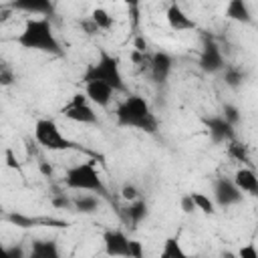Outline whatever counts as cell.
Masks as SVG:
<instances>
[{"label": "cell", "instance_id": "ffe728a7", "mask_svg": "<svg viewBox=\"0 0 258 258\" xmlns=\"http://www.w3.org/2000/svg\"><path fill=\"white\" fill-rule=\"evenodd\" d=\"M58 256H60V250L56 240H48V238L32 240L30 258H58Z\"/></svg>", "mask_w": 258, "mask_h": 258}, {"label": "cell", "instance_id": "7c38bea8", "mask_svg": "<svg viewBox=\"0 0 258 258\" xmlns=\"http://www.w3.org/2000/svg\"><path fill=\"white\" fill-rule=\"evenodd\" d=\"M8 8L14 12H26V14L44 16V18H52L56 12L52 0H10Z\"/></svg>", "mask_w": 258, "mask_h": 258}, {"label": "cell", "instance_id": "ba28073f", "mask_svg": "<svg viewBox=\"0 0 258 258\" xmlns=\"http://www.w3.org/2000/svg\"><path fill=\"white\" fill-rule=\"evenodd\" d=\"M202 123L206 127V133H208L210 141L216 143V145H224V143H230L232 139H236V125H232L222 113L204 117Z\"/></svg>", "mask_w": 258, "mask_h": 258}, {"label": "cell", "instance_id": "9c48e42d", "mask_svg": "<svg viewBox=\"0 0 258 258\" xmlns=\"http://www.w3.org/2000/svg\"><path fill=\"white\" fill-rule=\"evenodd\" d=\"M212 194H214V202L220 208H232V206L242 204V200H244V191L236 185V181L230 177H224V175L214 179V191Z\"/></svg>", "mask_w": 258, "mask_h": 258}, {"label": "cell", "instance_id": "6da1fadb", "mask_svg": "<svg viewBox=\"0 0 258 258\" xmlns=\"http://www.w3.org/2000/svg\"><path fill=\"white\" fill-rule=\"evenodd\" d=\"M115 119L119 127L137 129L149 135H155L159 129L157 115L153 113L149 101L141 95H127L115 109Z\"/></svg>", "mask_w": 258, "mask_h": 258}, {"label": "cell", "instance_id": "5bb4252c", "mask_svg": "<svg viewBox=\"0 0 258 258\" xmlns=\"http://www.w3.org/2000/svg\"><path fill=\"white\" fill-rule=\"evenodd\" d=\"M85 85V95L89 97V101L99 107V109H107L113 101V95H115V89L109 87L107 83H101V81H89V83H83Z\"/></svg>", "mask_w": 258, "mask_h": 258}, {"label": "cell", "instance_id": "484cf974", "mask_svg": "<svg viewBox=\"0 0 258 258\" xmlns=\"http://www.w3.org/2000/svg\"><path fill=\"white\" fill-rule=\"evenodd\" d=\"M123 4H125L127 10H129L133 30L137 32V30H139V22H141V16H139V12H141V0H123Z\"/></svg>", "mask_w": 258, "mask_h": 258}, {"label": "cell", "instance_id": "7402d4cb", "mask_svg": "<svg viewBox=\"0 0 258 258\" xmlns=\"http://www.w3.org/2000/svg\"><path fill=\"white\" fill-rule=\"evenodd\" d=\"M220 75H222V81L226 83V87H230L232 91H238L246 81V71L238 64H226Z\"/></svg>", "mask_w": 258, "mask_h": 258}, {"label": "cell", "instance_id": "44dd1931", "mask_svg": "<svg viewBox=\"0 0 258 258\" xmlns=\"http://www.w3.org/2000/svg\"><path fill=\"white\" fill-rule=\"evenodd\" d=\"M226 153L230 159L242 163V165H248V167H254L252 165V157H250V149L246 143L238 141V139H232L230 143H226Z\"/></svg>", "mask_w": 258, "mask_h": 258}, {"label": "cell", "instance_id": "4fadbf2b", "mask_svg": "<svg viewBox=\"0 0 258 258\" xmlns=\"http://www.w3.org/2000/svg\"><path fill=\"white\" fill-rule=\"evenodd\" d=\"M129 242L127 234L119 228H109L103 232V244H105V254L109 256H129Z\"/></svg>", "mask_w": 258, "mask_h": 258}, {"label": "cell", "instance_id": "2e32d148", "mask_svg": "<svg viewBox=\"0 0 258 258\" xmlns=\"http://www.w3.org/2000/svg\"><path fill=\"white\" fill-rule=\"evenodd\" d=\"M234 181H236V185H238L244 194H248V196H252V198H258V171H256L254 167L242 165L240 169H236Z\"/></svg>", "mask_w": 258, "mask_h": 258}, {"label": "cell", "instance_id": "e0dca14e", "mask_svg": "<svg viewBox=\"0 0 258 258\" xmlns=\"http://www.w3.org/2000/svg\"><path fill=\"white\" fill-rule=\"evenodd\" d=\"M103 200L105 198H101L99 194H93V191L77 194V196H73V210L79 214H95L101 210Z\"/></svg>", "mask_w": 258, "mask_h": 258}, {"label": "cell", "instance_id": "f1b7e54d", "mask_svg": "<svg viewBox=\"0 0 258 258\" xmlns=\"http://www.w3.org/2000/svg\"><path fill=\"white\" fill-rule=\"evenodd\" d=\"M16 83V73L14 69L8 64V62H2L0 64V85L2 87H10Z\"/></svg>", "mask_w": 258, "mask_h": 258}, {"label": "cell", "instance_id": "cb8c5ba5", "mask_svg": "<svg viewBox=\"0 0 258 258\" xmlns=\"http://www.w3.org/2000/svg\"><path fill=\"white\" fill-rule=\"evenodd\" d=\"M89 16H91V20H93V22H95V24H97V26H99L103 32H105V30H111V28H113V24H115L113 16H111V14H109L105 8H101V6L93 8Z\"/></svg>", "mask_w": 258, "mask_h": 258}, {"label": "cell", "instance_id": "277c9868", "mask_svg": "<svg viewBox=\"0 0 258 258\" xmlns=\"http://www.w3.org/2000/svg\"><path fill=\"white\" fill-rule=\"evenodd\" d=\"M64 187L75 189V191H93L99 194L101 198H109V189L101 177V171L93 161H81L71 165L64 171Z\"/></svg>", "mask_w": 258, "mask_h": 258}, {"label": "cell", "instance_id": "d6a6232c", "mask_svg": "<svg viewBox=\"0 0 258 258\" xmlns=\"http://www.w3.org/2000/svg\"><path fill=\"white\" fill-rule=\"evenodd\" d=\"M238 256L240 258H258V248L250 242V244H246V246H242L238 250Z\"/></svg>", "mask_w": 258, "mask_h": 258}, {"label": "cell", "instance_id": "d6986e66", "mask_svg": "<svg viewBox=\"0 0 258 258\" xmlns=\"http://www.w3.org/2000/svg\"><path fill=\"white\" fill-rule=\"evenodd\" d=\"M147 204L145 200H133V202H127V206L123 208V220L127 224H131V228H137L145 218H147Z\"/></svg>", "mask_w": 258, "mask_h": 258}, {"label": "cell", "instance_id": "9a60e30c", "mask_svg": "<svg viewBox=\"0 0 258 258\" xmlns=\"http://www.w3.org/2000/svg\"><path fill=\"white\" fill-rule=\"evenodd\" d=\"M6 222L14 224L16 228H36V226H50V228H67L69 222L56 220V218H34V216H24V214H6Z\"/></svg>", "mask_w": 258, "mask_h": 258}, {"label": "cell", "instance_id": "f546056e", "mask_svg": "<svg viewBox=\"0 0 258 258\" xmlns=\"http://www.w3.org/2000/svg\"><path fill=\"white\" fill-rule=\"evenodd\" d=\"M50 204L56 208V210H73V198L58 191V194H52L50 198Z\"/></svg>", "mask_w": 258, "mask_h": 258}, {"label": "cell", "instance_id": "83f0119b", "mask_svg": "<svg viewBox=\"0 0 258 258\" xmlns=\"http://www.w3.org/2000/svg\"><path fill=\"white\" fill-rule=\"evenodd\" d=\"M119 196H121V200H125V202H133V200H139V198H141V191H139V187H137L135 183L127 181V183L121 185Z\"/></svg>", "mask_w": 258, "mask_h": 258}, {"label": "cell", "instance_id": "d4e9b609", "mask_svg": "<svg viewBox=\"0 0 258 258\" xmlns=\"http://www.w3.org/2000/svg\"><path fill=\"white\" fill-rule=\"evenodd\" d=\"M161 258H185V250L181 248L177 238H167L161 248Z\"/></svg>", "mask_w": 258, "mask_h": 258}, {"label": "cell", "instance_id": "30bf717a", "mask_svg": "<svg viewBox=\"0 0 258 258\" xmlns=\"http://www.w3.org/2000/svg\"><path fill=\"white\" fill-rule=\"evenodd\" d=\"M173 69V56L165 50H155L151 52V60H149V75L151 81L155 85H165L169 75Z\"/></svg>", "mask_w": 258, "mask_h": 258}, {"label": "cell", "instance_id": "8fae6325", "mask_svg": "<svg viewBox=\"0 0 258 258\" xmlns=\"http://www.w3.org/2000/svg\"><path fill=\"white\" fill-rule=\"evenodd\" d=\"M165 20H167V26L175 32H185V30L198 28V22L177 4V0H171L169 6L165 8Z\"/></svg>", "mask_w": 258, "mask_h": 258}, {"label": "cell", "instance_id": "4dcf8cb0", "mask_svg": "<svg viewBox=\"0 0 258 258\" xmlns=\"http://www.w3.org/2000/svg\"><path fill=\"white\" fill-rule=\"evenodd\" d=\"M79 24H81V28H83V32H85L87 36H97V34H101V32H103V30H101L93 20H91V16L83 18Z\"/></svg>", "mask_w": 258, "mask_h": 258}, {"label": "cell", "instance_id": "8d00e7d4", "mask_svg": "<svg viewBox=\"0 0 258 258\" xmlns=\"http://www.w3.org/2000/svg\"><path fill=\"white\" fill-rule=\"evenodd\" d=\"M6 163H8V167H14V169H18V163H16V157H14L12 149H6Z\"/></svg>", "mask_w": 258, "mask_h": 258}, {"label": "cell", "instance_id": "e575fe53", "mask_svg": "<svg viewBox=\"0 0 258 258\" xmlns=\"http://www.w3.org/2000/svg\"><path fill=\"white\" fill-rule=\"evenodd\" d=\"M4 254H6L8 258H24V250H22V244L6 246V248H4Z\"/></svg>", "mask_w": 258, "mask_h": 258}, {"label": "cell", "instance_id": "5b68a950", "mask_svg": "<svg viewBox=\"0 0 258 258\" xmlns=\"http://www.w3.org/2000/svg\"><path fill=\"white\" fill-rule=\"evenodd\" d=\"M34 141L42 147V149H48V151H87L83 149L79 143H75L73 139H69L58 123L50 117H42L34 123Z\"/></svg>", "mask_w": 258, "mask_h": 258}, {"label": "cell", "instance_id": "8992f818", "mask_svg": "<svg viewBox=\"0 0 258 258\" xmlns=\"http://www.w3.org/2000/svg\"><path fill=\"white\" fill-rule=\"evenodd\" d=\"M60 115L73 123H81V125H97L99 117L95 113V105L89 101V97L85 95V91L75 93L67 105L60 107Z\"/></svg>", "mask_w": 258, "mask_h": 258}, {"label": "cell", "instance_id": "3957f363", "mask_svg": "<svg viewBox=\"0 0 258 258\" xmlns=\"http://www.w3.org/2000/svg\"><path fill=\"white\" fill-rule=\"evenodd\" d=\"M89 81H101V83H107L109 87L115 89V93H125L127 91V85H125V79H123V73H121V64H119V58L111 52H107L105 48H99V56L97 60L89 62L83 77H81V83H89Z\"/></svg>", "mask_w": 258, "mask_h": 258}, {"label": "cell", "instance_id": "7a4b0ae2", "mask_svg": "<svg viewBox=\"0 0 258 258\" xmlns=\"http://www.w3.org/2000/svg\"><path fill=\"white\" fill-rule=\"evenodd\" d=\"M16 42L26 50L44 52L50 56H62V46L54 34L50 18H28L16 36Z\"/></svg>", "mask_w": 258, "mask_h": 258}, {"label": "cell", "instance_id": "1f68e13d", "mask_svg": "<svg viewBox=\"0 0 258 258\" xmlns=\"http://www.w3.org/2000/svg\"><path fill=\"white\" fill-rule=\"evenodd\" d=\"M179 208L183 210V214H194V212H198V208H196V204H194L191 194H185V196H181V198H179Z\"/></svg>", "mask_w": 258, "mask_h": 258}, {"label": "cell", "instance_id": "4316f807", "mask_svg": "<svg viewBox=\"0 0 258 258\" xmlns=\"http://www.w3.org/2000/svg\"><path fill=\"white\" fill-rule=\"evenodd\" d=\"M222 115H224L232 125H238V123L242 121V113H240L238 105H234V103H224V107H222Z\"/></svg>", "mask_w": 258, "mask_h": 258}, {"label": "cell", "instance_id": "d590c367", "mask_svg": "<svg viewBox=\"0 0 258 258\" xmlns=\"http://www.w3.org/2000/svg\"><path fill=\"white\" fill-rule=\"evenodd\" d=\"M38 167H40V173H42V175L52 177V167H50V163H46L44 159H40V161H38Z\"/></svg>", "mask_w": 258, "mask_h": 258}, {"label": "cell", "instance_id": "ac0fdd59", "mask_svg": "<svg viewBox=\"0 0 258 258\" xmlns=\"http://www.w3.org/2000/svg\"><path fill=\"white\" fill-rule=\"evenodd\" d=\"M224 16L238 24H250L252 22V10L246 0H228Z\"/></svg>", "mask_w": 258, "mask_h": 258}, {"label": "cell", "instance_id": "52a82bcc", "mask_svg": "<svg viewBox=\"0 0 258 258\" xmlns=\"http://www.w3.org/2000/svg\"><path fill=\"white\" fill-rule=\"evenodd\" d=\"M226 58H224V52H222V46L216 42L214 36L210 34H204V40H202V50H200V58H198V67L202 73L206 75H218L224 71L226 67Z\"/></svg>", "mask_w": 258, "mask_h": 258}, {"label": "cell", "instance_id": "603a6c76", "mask_svg": "<svg viewBox=\"0 0 258 258\" xmlns=\"http://www.w3.org/2000/svg\"><path fill=\"white\" fill-rule=\"evenodd\" d=\"M191 198H194V204H196L198 212H202L206 216H214L216 214V206L218 204L214 202V198H210L204 191H191Z\"/></svg>", "mask_w": 258, "mask_h": 258}, {"label": "cell", "instance_id": "836d02e7", "mask_svg": "<svg viewBox=\"0 0 258 258\" xmlns=\"http://www.w3.org/2000/svg\"><path fill=\"white\" fill-rule=\"evenodd\" d=\"M143 246H141V242H137V240H131L129 242V258H143Z\"/></svg>", "mask_w": 258, "mask_h": 258}]
</instances>
